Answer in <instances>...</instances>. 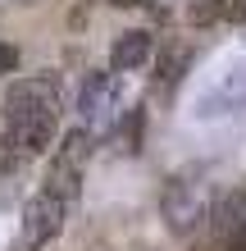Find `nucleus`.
Returning <instances> with one entry per match:
<instances>
[{"label": "nucleus", "mask_w": 246, "mask_h": 251, "mask_svg": "<svg viewBox=\"0 0 246 251\" xmlns=\"http://www.w3.org/2000/svg\"><path fill=\"white\" fill-rule=\"evenodd\" d=\"M228 19H237V23H246V0H228Z\"/></svg>", "instance_id": "obj_9"}, {"label": "nucleus", "mask_w": 246, "mask_h": 251, "mask_svg": "<svg viewBox=\"0 0 246 251\" xmlns=\"http://www.w3.org/2000/svg\"><path fill=\"white\" fill-rule=\"evenodd\" d=\"M19 69V50L9 46V41H0V78H5V73H14Z\"/></svg>", "instance_id": "obj_7"}, {"label": "nucleus", "mask_w": 246, "mask_h": 251, "mask_svg": "<svg viewBox=\"0 0 246 251\" xmlns=\"http://www.w3.org/2000/svg\"><path fill=\"white\" fill-rule=\"evenodd\" d=\"M160 215L169 233H192L201 219L210 215V187L196 183L192 174H178V178H169L164 197H160Z\"/></svg>", "instance_id": "obj_3"}, {"label": "nucleus", "mask_w": 246, "mask_h": 251, "mask_svg": "<svg viewBox=\"0 0 246 251\" xmlns=\"http://www.w3.org/2000/svg\"><path fill=\"white\" fill-rule=\"evenodd\" d=\"M228 251H246V219H237V233H233V242H228Z\"/></svg>", "instance_id": "obj_8"}, {"label": "nucleus", "mask_w": 246, "mask_h": 251, "mask_svg": "<svg viewBox=\"0 0 246 251\" xmlns=\"http://www.w3.org/2000/svg\"><path fill=\"white\" fill-rule=\"evenodd\" d=\"M110 5H151V0H110Z\"/></svg>", "instance_id": "obj_10"}, {"label": "nucleus", "mask_w": 246, "mask_h": 251, "mask_svg": "<svg viewBox=\"0 0 246 251\" xmlns=\"http://www.w3.org/2000/svg\"><path fill=\"white\" fill-rule=\"evenodd\" d=\"M60 110H64L60 73H32V78L14 82L5 96V142L19 155L50 151L55 132H60Z\"/></svg>", "instance_id": "obj_1"}, {"label": "nucleus", "mask_w": 246, "mask_h": 251, "mask_svg": "<svg viewBox=\"0 0 246 251\" xmlns=\"http://www.w3.org/2000/svg\"><path fill=\"white\" fill-rule=\"evenodd\" d=\"M64 219H68V201L50 197L46 187H37V197L27 201V210H23V242L32 247V251L46 247L50 238H60Z\"/></svg>", "instance_id": "obj_4"}, {"label": "nucleus", "mask_w": 246, "mask_h": 251, "mask_svg": "<svg viewBox=\"0 0 246 251\" xmlns=\"http://www.w3.org/2000/svg\"><path fill=\"white\" fill-rule=\"evenodd\" d=\"M219 19H228V0H196L192 5V23L196 27H210Z\"/></svg>", "instance_id": "obj_6"}, {"label": "nucleus", "mask_w": 246, "mask_h": 251, "mask_svg": "<svg viewBox=\"0 0 246 251\" xmlns=\"http://www.w3.org/2000/svg\"><path fill=\"white\" fill-rule=\"evenodd\" d=\"M151 50H155V37L146 32V27H133V32H123L119 41H114V50H110V69H114V73L141 69V64L151 60Z\"/></svg>", "instance_id": "obj_5"}, {"label": "nucleus", "mask_w": 246, "mask_h": 251, "mask_svg": "<svg viewBox=\"0 0 246 251\" xmlns=\"http://www.w3.org/2000/svg\"><path fill=\"white\" fill-rule=\"evenodd\" d=\"M87 155H91V137H87V128H73V132L60 142L55 160L46 165V178H41V187H46L50 197H60V201L73 205V201H78V187H82Z\"/></svg>", "instance_id": "obj_2"}]
</instances>
